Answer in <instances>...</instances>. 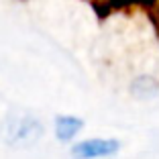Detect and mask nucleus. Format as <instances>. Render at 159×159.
<instances>
[{
  "instance_id": "obj_1",
  "label": "nucleus",
  "mask_w": 159,
  "mask_h": 159,
  "mask_svg": "<svg viewBox=\"0 0 159 159\" xmlns=\"http://www.w3.org/2000/svg\"><path fill=\"white\" fill-rule=\"evenodd\" d=\"M43 137V125L33 114H10L0 122V139L8 147L27 149Z\"/></svg>"
},
{
  "instance_id": "obj_2",
  "label": "nucleus",
  "mask_w": 159,
  "mask_h": 159,
  "mask_svg": "<svg viewBox=\"0 0 159 159\" xmlns=\"http://www.w3.org/2000/svg\"><path fill=\"white\" fill-rule=\"evenodd\" d=\"M120 151V141L118 139H106V137H96V139H84L71 145V157L74 159H106L112 157Z\"/></svg>"
},
{
  "instance_id": "obj_3",
  "label": "nucleus",
  "mask_w": 159,
  "mask_h": 159,
  "mask_svg": "<svg viewBox=\"0 0 159 159\" xmlns=\"http://www.w3.org/2000/svg\"><path fill=\"white\" fill-rule=\"evenodd\" d=\"M84 129V120L74 114H59L53 122V133H55L59 143H70L80 135V131Z\"/></svg>"
}]
</instances>
